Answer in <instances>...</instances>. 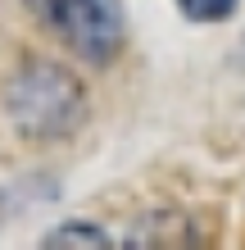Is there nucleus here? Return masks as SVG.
Segmentation results:
<instances>
[{
	"label": "nucleus",
	"mask_w": 245,
	"mask_h": 250,
	"mask_svg": "<svg viewBox=\"0 0 245 250\" xmlns=\"http://www.w3.org/2000/svg\"><path fill=\"white\" fill-rule=\"evenodd\" d=\"M177 9L191 23H223V19H232L236 0H177Z\"/></svg>",
	"instance_id": "obj_3"
},
{
	"label": "nucleus",
	"mask_w": 245,
	"mask_h": 250,
	"mask_svg": "<svg viewBox=\"0 0 245 250\" xmlns=\"http://www.w3.org/2000/svg\"><path fill=\"white\" fill-rule=\"evenodd\" d=\"M5 119L27 141H64L86 123V91L64 64L32 60L5 82Z\"/></svg>",
	"instance_id": "obj_1"
},
{
	"label": "nucleus",
	"mask_w": 245,
	"mask_h": 250,
	"mask_svg": "<svg viewBox=\"0 0 245 250\" xmlns=\"http://www.w3.org/2000/svg\"><path fill=\"white\" fill-rule=\"evenodd\" d=\"M46 246H109V237L100 228H86V223H68V228H55Z\"/></svg>",
	"instance_id": "obj_4"
},
{
	"label": "nucleus",
	"mask_w": 245,
	"mask_h": 250,
	"mask_svg": "<svg viewBox=\"0 0 245 250\" xmlns=\"http://www.w3.org/2000/svg\"><path fill=\"white\" fill-rule=\"evenodd\" d=\"M41 27L86 64H109L123 46V19L113 0H32Z\"/></svg>",
	"instance_id": "obj_2"
}]
</instances>
